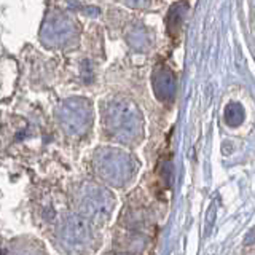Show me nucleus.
I'll use <instances>...</instances> for the list:
<instances>
[{"instance_id": "f257e3e1", "label": "nucleus", "mask_w": 255, "mask_h": 255, "mask_svg": "<svg viewBox=\"0 0 255 255\" xmlns=\"http://www.w3.org/2000/svg\"><path fill=\"white\" fill-rule=\"evenodd\" d=\"M56 236L62 251L70 254H82L91 247V228L86 220L78 215H66L59 222Z\"/></svg>"}, {"instance_id": "f03ea898", "label": "nucleus", "mask_w": 255, "mask_h": 255, "mask_svg": "<svg viewBox=\"0 0 255 255\" xmlns=\"http://www.w3.org/2000/svg\"><path fill=\"white\" fill-rule=\"evenodd\" d=\"M78 204L80 211L85 217L91 219L94 222H104L107 220L112 211V199L98 187H86L78 195Z\"/></svg>"}, {"instance_id": "7ed1b4c3", "label": "nucleus", "mask_w": 255, "mask_h": 255, "mask_svg": "<svg viewBox=\"0 0 255 255\" xmlns=\"http://www.w3.org/2000/svg\"><path fill=\"white\" fill-rule=\"evenodd\" d=\"M98 166L104 177L114 183L122 182L128 175V167L118 156H101Z\"/></svg>"}, {"instance_id": "20e7f679", "label": "nucleus", "mask_w": 255, "mask_h": 255, "mask_svg": "<svg viewBox=\"0 0 255 255\" xmlns=\"http://www.w3.org/2000/svg\"><path fill=\"white\" fill-rule=\"evenodd\" d=\"M5 255H46L42 244L29 236L14 239Z\"/></svg>"}]
</instances>
